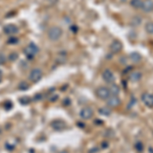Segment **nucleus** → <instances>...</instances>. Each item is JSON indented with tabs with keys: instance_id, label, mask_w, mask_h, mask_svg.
Here are the masks:
<instances>
[{
	"instance_id": "f3484780",
	"label": "nucleus",
	"mask_w": 153,
	"mask_h": 153,
	"mask_svg": "<svg viewBox=\"0 0 153 153\" xmlns=\"http://www.w3.org/2000/svg\"><path fill=\"white\" fill-rule=\"evenodd\" d=\"M135 149L137 150L138 152H142L143 150H144V145H143V143H142L141 141L136 142V144H135Z\"/></svg>"
},
{
	"instance_id": "ddd939ff",
	"label": "nucleus",
	"mask_w": 153,
	"mask_h": 153,
	"mask_svg": "<svg viewBox=\"0 0 153 153\" xmlns=\"http://www.w3.org/2000/svg\"><path fill=\"white\" fill-rule=\"evenodd\" d=\"M141 55H140L138 52H136V51H134V52H132L130 54V59H131V61L132 62H134V63H138V62H140L141 61Z\"/></svg>"
},
{
	"instance_id": "423d86ee",
	"label": "nucleus",
	"mask_w": 153,
	"mask_h": 153,
	"mask_svg": "<svg viewBox=\"0 0 153 153\" xmlns=\"http://www.w3.org/2000/svg\"><path fill=\"white\" fill-rule=\"evenodd\" d=\"M120 103H122V100L117 95H110L109 98L106 100V104L109 106V107H113V108L118 107L120 105Z\"/></svg>"
},
{
	"instance_id": "9b49d317",
	"label": "nucleus",
	"mask_w": 153,
	"mask_h": 153,
	"mask_svg": "<svg viewBox=\"0 0 153 153\" xmlns=\"http://www.w3.org/2000/svg\"><path fill=\"white\" fill-rule=\"evenodd\" d=\"M141 78H142V74L140 73V71H133L129 76V80L133 83L139 82V81L141 80Z\"/></svg>"
},
{
	"instance_id": "aec40b11",
	"label": "nucleus",
	"mask_w": 153,
	"mask_h": 153,
	"mask_svg": "<svg viewBox=\"0 0 153 153\" xmlns=\"http://www.w3.org/2000/svg\"><path fill=\"white\" fill-rule=\"evenodd\" d=\"M57 2H58V0H45L44 3H45L47 6H54Z\"/></svg>"
},
{
	"instance_id": "2eb2a0df",
	"label": "nucleus",
	"mask_w": 153,
	"mask_h": 153,
	"mask_svg": "<svg viewBox=\"0 0 153 153\" xmlns=\"http://www.w3.org/2000/svg\"><path fill=\"white\" fill-rule=\"evenodd\" d=\"M131 6H133L136 9L142 8L143 6V1L142 0H131Z\"/></svg>"
},
{
	"instance_id": "f257e3e1",
	"label": "nucleus",
	"mask_w": 153,
	"mask_h": 153,
	"mask_svg": "<svg viewBox=\"0 0 153 153\" xmlns=\"http://www.w3.org/2000/svg\"><path fill=\"white\" fill-rule=\"evenodd\" d=\"M62 36V29L60 27L53 26L48 31V38L51 41H58Z\"/></svg>"
},
{
	"instance_id": "39448f33",
	"label": "nucleus",
	"mask_w": 153,
	"mask_h": 153,
	"mask_svg": "<svg viewBox=\"0 0 153 153\" xmlns=\"http://www.w3.org/2000/svg\"><path fill=\"white\" fill-rule=\"evenodd\" d=\"M141 101L145 106L149 108H153V94L151 93H143L141 95Z\"/></svg>"
},
{
	"instance_id": "1a4fd4ad",
	"label": "nucleus",
	"mask_w": 153,
	"mask_h": 153,
	"mask_svg": "<svg viewBox=\"0 0 153 153\" xmlns=\"http://www.w3.org/2000/svg\"><path fill=\"white\" fill-rule=\"evenodd\" d=\"M3 31L6 35H14V34H16L19 32V29L16 25L10 24V25H6V26H4Z\"/></svg>"
},
{
	"instance_id": "412c9836",
	"label": "nucleus",
	"mask_w": 153,
	"mask_h": 153,
	"mask_svg": "<svg viewBox=\"0 0 153 153\" xmlns=\"http://www.w3.org/2000/svg\"><path fill=\"white\" fill-rule=\"evenodd\" d=\"M60 153H68V151H61Z\"/></svg>"
},
{
	"instance_id": "dca6fc26",
	"label": "nucleus",
	"mask_w": 153,
	"mask_h": 153,
	"mask_svg": "<svg viewBox=\"0 0 153 153\" xmlns=\"http://www.w3.org/2000/svg\"><path fill=\"white\" fill-rule=\"evenodd\" d=\"M145 31H146L148 34H153V22H148V23L145 25Z\"/></svg>"
},
{
	"instance_id": "a211bd4d",
	"label": "nucleus",
	"mask_w": 153,
	"mask_h": 153,
	"mask_svg": "<svg viewBox=\"0 0 153 153\" xmlns=\"http://www.w3.org/2000/svg\"><path fill=\"white\" fill-rule=\"evenodd\" d=\"M99 112L101 114L105 115V117H109V115L111 114V111H110V109H108V108H100Z\"/></svg>"
},
{
	"instance_id": "f03ea898",
	"label": "nucleus",
	"mask_w": 153,
	"mask_h": 153,
	"mask_svg": "<svg viewBox=\"0 0 153 153\" xmlns=\"http://www.w3.org/2000/svg\"><path fill=\"white\" fill-rule=\"evenodd\" d=\"M24 52H25V55H26L29 59H32V58L35 57L37 54H38L39 48L35 43H30L29 45L25 48Z\"/></svg>"
},
{
	"instance_id": "4468645a",
	"label": "nucleus",
	"mask_w": 153,
	"mask_h": 153,
	"mask_svg": "<svg viewBox=\"0 0 153 153\" xmlns=\"http://www.w3.org/2000/svg\"><path fill=\"white\" fill-rule=\"evenodd\" d=\"M109 89V91H110V94L111 95H118L120 94V87L117 85V84H114V83H112L111 84V86H110V88H108Z\"/></svg>"
},
{
	"instance_id": "9d476101",
	"label": "nucleus",
	"mask_w": 153,
	"mask_h": 153,
	"mask_svg": "<svg viewBox=\"0 0 153 153\" xmlns=\"http://www.w3.org/2000/svg\"><path fill=\"white\" fill-rule=\"evenodd\" d=\"M109 48H110V50H111V52L118 53V52H120V51H122L123 44H122V42H120V41L114 40L111 44H110V47Z\"/></svg>"
},
{
	"instance_id": "6ab92c4d",
	"label": "nucleus",
	"mask_w": 153,
	"mask_h": 153,
	"mask_svg": "<svg viewBox=\"0 0 153 153\" xmlns=\"http://www.w3.org/2000/svg\"><path fill=\"white\" fill-rule=\"evenodd\" d=\"M141 22H142V19L140 16H135V18L132 19V24L135 25V26H139V25L141 24Z\"/></svg>"
},
{
	"instance_id": "6e6552de",
	"label": "nucleus",
	"mask_w": 153,
	"mask_h": 153,
	"mask_svg": "<svg viewBox=\"0 0 153 153\" xmlns=\"http://www.w3.org/2000/svg\"><path fill=\"white\" fill-rule=\"evenodd\" d=\"M94 115V111L91 107H85L80 111V117L83 120H90Z\"/></svg>"
},
{
	"instance_id": "f8f14e48",
	"label": "nucleus",
	"mask_w": 153,
	"mask_h": 153,
	"mask_svg": "<svg viewBox=\"0 0 153 153\" xmlns=\"http://www.w3.org/2000/svg\"><path fill=\"white\" fill-rule=\"evenodd\" d=\"M142 9L145 12H151L153 10V1L152 0H145V1H143Z\"/></svg>"
},
{
	"instance_id": "7ed1b4c3",
	"label": "nucleus",
	"mask_w": 153,
	"mask_h": 153,
	"mask_svg": "<svg viewBox=\"0 0 153 153\" xmlns=\"http://www.w3.org/2000/svg\"><path fill=\"white\" fill-rule=\"evenodd\" d=\"M42 76H43L42 71L40 70V68H34V70H32L31 71H30L29 79H30V81H31V82L37 83L42 79Z\"/></svg>"
},
{
	"instance_id": "0eeeda50",
	"label": "nucleus",
	"mask_w": 153,
	"mask_h": 153,
	"mask_svg": "<svg viewBox=\"0 0 153 153\" xmlns=\"http://www.w3.org/2000/svg\"><path fill=\"white\" fill-rule=\"evenodd\" d=\"M102 79L106 83L112 84L115 80V76H114V74L112 73V71H110L109 68H106L102 73Z\"/></svg>"
},
{
	"instance_id": "20e7f679",
	"label": "nucleus",
	"mask_w": 153,
	"mask_h": 153,
	"mask_svg": "<svg viewBox=\"0 0 153 153\" xmlns=\"http://www.w3.org/2000/svg\"><path fill=\"white\" fill-rule=\"evenodd\" d=\"M110 95L111 94H110L109 89L106 88V87H99L97 90H96V96H97L99 99L107 100Z\"/></svg>"
}]
</instances>
